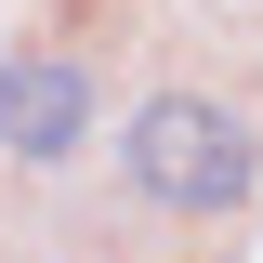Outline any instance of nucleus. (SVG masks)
I'll use <instances>...</instances> for the list:
<instances>
[{
    "instance_id": "nucleus-2",
    "label": "nucleus",
    "mask_w": 263,
    "mask_h": 263,
    "mask_svg": "<svg viewBox=\"0 0 263 263\" xmlns=\"http://www.w3.org/2000/svg\"><path fill=\"white\" fill-rule=\"evenodd\" d=\"M92 132H105L92 53H0V158L13 171H66Z\"/></svg>"
},
{
    "instance_id": "nucleus-1",
    "label": "nucleus",
    "mask_w": 263,
    "mask_h": 263,
    "mask_svg": "<svg viewBox=\"0 0 263 263\" xmlns=\"http://www.w3.org/2000/svg\"><path fill=\"white\" fill-rule=\"evenodd\" d=\"M119 171L145 211H171V224H224L237 197L263 184V132L237 119L224 92H145L119 119Z\"/></svg>"
}]
</instances>
